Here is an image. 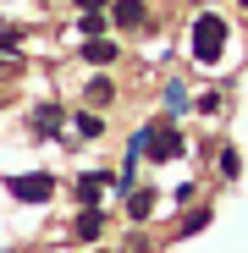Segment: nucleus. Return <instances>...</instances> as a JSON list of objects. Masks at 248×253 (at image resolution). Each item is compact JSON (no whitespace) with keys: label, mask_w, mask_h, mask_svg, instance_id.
Returning a JSON list of instances; mask_svg holds the SVG:
<instances>
[{"label":"nucleus","mask_w":248,"mask_h":253,"mask_svg":"<svg viewBox=\"0 0 248 253\" xmlns=\"http://www.w3.org/2000/svg\"><path fill=\"white\" fill-rule=\"evenodd\" d=\"M188 143H182V132H177V121H149L144 132L127 143V160H138V154H149L154 165H165V160H177Z\"/></svg>","instance_id":"obj_1"},{"label":"nucleus","mask_w":248,"mask_h":253,"mask_svg":"<svg viewBox=\"0 0 248 253\" xmlns=\"http://www.w3.org/2000/svg\"><path fill=\"white\" fill-rule=\"evenodd\" d=\"M226 33H232V28H226L215 11H210V17H198V22H193V61L215 66V61H221V50H226Z\"/></svg>","instance_id":"obj_2"},{"label":"nucleus","mask_w":248,"mask_h":253,"mask_svg":"<svg viewBox=\"0 0 248 253\" xmlns=\"http://www.w3.org/2000/svg\"><path fill=\"white\" fill-rule=\"evenodd\" d=\"M6 193H11L17 204H45V198L55 193V182H50L45 171H28V176H11V182H6Z\"/></svg>","instance_id":"obj_3"},{"label":"nucleus","mask_w":248,"mask_h":253,"mask_svg":"<svg viewBox=\"0 0 248 253\" xmlns=\"http://www.w3.org/2000/svg\"><path fill=\"white\" fill-rule=\"evenodd\" d=\"M110 22L116 28H138L144 22V0H110Z\"/></svg>","instance_id":"obj_4"},{"label":"nucleus","mask_w":248,"mask_h":253,"mask_svg":"<svg viewBox=\"0 0 248 253\" xmlns=\"http://www.w3.org/2000/svg\"><path fill=\"white\" fill-rule=\"evenodd\" d=\"M33 132H39V138H55V132H61V105H39V110H33Z\"/></svg>","instance_id":"obj_5"},{"label":"nucleus","mask_w":248,"mask_h":253,"mask_svg":"<svg viewBox=\"0 0 248 253\" xmlns=\"http://www.w3.org/2000/svg\"><path fill=\"white\" fill-rule=\"evenodd\" d=\"M127 215H133V220H149V215H154V193H149V187H138V193L127 187Z\"/></svg>","instance_id":"obj_6"},{"label":"nucleus","mask_w":248,"mask_h":253,"mask_svg":"<svg viewBox=\"0 0 248 253\" xmlns=\"http://www.w3.org/2000/svg\"><path fill=\"white\" fill-rule=\"evenodd\" d=\"M99 231H105V215H99L94 204H83V215H77V237H89V242H94Z\"/></svg>","instance_id":"obj_7"},{"label":"nucleus","mask_w":248,"mask_h":253,"mask_svg":"<svg viewBox=\"0 0 248 253\" xmlns=\"http://www.w3.org/2000/svg\"><path fill=\"white\" fill-rule=\"evenodd\" d=\"M83 55H89L94 66H105V61H116V44H110V39H99V33H94V39H83Z\"/></svg>","instance_id":"obj_8"},{"label":"nucleus","mask_w":248,"mask_h":253,"mask_svg":"<svg viewBox=\"0 0 248 253\" xmlns=\"http://www.w3.org/2000/svg\"><path fill=\"white\" fill-rule=\"evenodd\" d=\"M77 132H83V138H99V132H105V121H99L94 110H83V116H77Z\"/></svg>","instance_id":"obj_9"},{"label":"nucleus","mask_w":248,"mask_h":253,"mask_svg":"<svg viewBox=\"0 0 248 253\" xmlns=\"http://www.w3.org/2000/svg\"><path fill=\"white\" fill-rule=\"evenodd\" d=\"M204 226H210V209H193V215L182 220V231H204Z\"/></svg>","instance_id":"obj_10"},{"label":"nucleus","mask_w":248,"mask_h":253,"mask_svg":"<svg viewBox=\"0 0 248 253\" xmlns=\"http://www.w3.org/2000/svg\"><path fill=\"white\" fill-rule=\"evenodd\" d=\"M77 6H83V11H105L110 0H77Z\"/></svg>","instance_id":"obj_11"},{"label":"nucleus","mask_w":248,"mask_h":253,"mask_svg":"<svg viewBox=\"0 0 248 253\" xmlns=\"http://www.w3.org/2000/svg\"><path fill=\"white\" fill-rule=\"evenodd\" d=\"M243 6H248V0H243Z\"/></svg>","instance_id":"obj_12"}]
</instances>
